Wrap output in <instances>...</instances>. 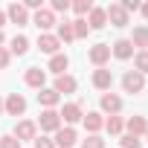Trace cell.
Segmentation results:
<instances>
[{"label": "cell", "mask_w": 148, "mask_h": 148, "mask_svg": "<svg viewBox=\"0 0 148 148\" xmlns=\"http://www.w3.org/2000/svg\"><path fill=\"white\" fill-rule=\"evenodd\" d=\"M122 87H125V93H142L145 90V76L136 73V70H128L122 76Z\"/></svg>", "instance_id": "1"}, {"label": "cell", "mask_w": 148, "mask_h": 148, "mask_svg": "<svg viewBox=\"0 0 148 148\" xmlns=\"http://www.w3.org/2000/svg\"><path fill=\"white\" fill-rule=\"evenodd\" d=\"M3 110H6L9 116H21V113L26 110V99H23L21 93H9V99L3 102Z\"/></svg>", "instance_id": "2"}, {"label": "cell", "mask_w": 148, "mask_h": 148, "mask_svg": "<svg viewBox=\"0 0 148 148\" xmlns=\"http://www.w3.org/2000/svg\"><path fill=\"white\" fill-rule=\"evenodd\" d=\"M58 116L67 122V128H70V125H76L79 119H84V113H82V105H79V102H70V105H64Z\"/></svg>", "instance_id": "3"}, {"label": "cell", "mask_w": 148, "mask_h": 148, "mask_svg": "<svg viewBox=\"0 0 148 148\" xmlns=\"http://www.w3.org/2000/svg\"><path fill=\"white\" fill-rule=\"evenodd\" d=\"M23 82H26L29 87H35V90H44V84H47V70H41V67H29L26 76H23Z\"/></svg>", "instance_id": "4"}, {"label": "cell", "mask_w": 148, "mask_h": 148, "mask_svg": "<svg viewBox=\"0 0 148 148\" xmlns=\"http://www.w3.org/2000/svg\"><path fill=\"white\" fill-rule=\"evenodd\" d=\"M76 139H79V134H76V128H58L55 131V145L58 148H73V145H76Z\"/></svg>", "instance_id": "5"}, {"label": "cell", "mask_w": 148, "mask_h": 148, "mask_svg": "<svg viewBox=\"0 0 148 148\" xmlns=\"http://www.w3.org/2000/svg\"><path fill=\"white\" fill-rule=\"evenodd\" d=\"M105 15H108V21H110L113 26H119V29H122V26H128V12H125L119 3H110V6L105 9Z\"/></svg>", "instance_id": "6"}, {"label": "cell", "mask_w": 148, "mask_h": 148, "mask_svg": "<svg viewBox=\"0 0 148 148\" xmlns=\"http://www.w3.org/2000/svg\"><path fill=\"white\" fill-rule=\"evenodd\" d=\"M87 58H90L96 67H105V64L110 61V47H108V44H96V47H90Z\"/></svg>", "instance_id": "7"}, {"label": "cell", "mask_w": 148, "mask_h": 148, "mask_svg": "<svg viewBox=\"0 0 148 148\" xmlns=\"http://www.w3.org/2000/svg\"><path fill=\"white\" fill-rule=\"evenodd\" d=\"M38 125H41V131L55 134V131L61 128V116H58V110H44V113H41V119H38Z\"/></svg>", "instance_id": "8"}, {"label": "cell", "mask_w": 148, "mask_h": 148, "mask_svg": "<svg viewBox=\"0 0 148 148\" xmlns=\"http://www.w3.org/2000/svg\"><path fill=\"white\" fill-rule=\"evenodd\" d=\"M35 134H38V125L29 122V119H23V122L15 125V134H12V136H15L18 142H23V139H35Z\"/></svg>", "instance_id": "9"}, {"label": "cell", "mask_w": 148, "mask_h": 148, "mask_svg": "<svg viewBox=\"0 0 148 148\" xmlns=\"http://www.w3.org/2000/svg\"><path fill=\"white\" fill-rule=\"evenodd\" d=\"M32 23H35L41 32L52 29V26H55V15H52V9H38V12H35V18H32Z\"/></svg>", "instance_id": "10"}, {"label": "cell", "mask_w": 148, "mask_h": 148, "mask_svg": "<svg viewBox=\"0 0 148 148\" xmlns=\"http://www.w3.org/2000/svg\"><path fill=\"white\" fill-rule=\"evenodd\" d=\"M58 47H61V41H58L55 35H49V32H41V35H38V49H41V52L55 55V52H58Z\"/></svg>", "instance_id": "11"}, {"label": "cell", "mask_w": 148, "mask_h": 148, "mask_svg": "<svg viewBox=\"0 0 148 148\" xmlns=\"http://www.w3.org/2000/svg\"><path fill=\"white\" fill-rule=\"evenodd\" d=\"M6 18H9L12 23H18V26H26V23H29V15H26L23 3H12V6L6 9Z\"/></svg>", "instance_id": "12"}, {"label": "cell", "mask_w": 148, "mask_h": 148, "mask_svg": "<svg viewBox=\"0 0 148 148\" xmlns=\"http://www.w3.org/2000/svg\"><path fill=\"white\" fill-rule=\"evenodd\" d=\"M110 55H116L119 61H128V58L134 55V44H131L128 38H119V41L110 47Z\"/></svg>", "instance_id": "13"}, {"label": "cell", "mask_w": 148, "mask_h": 148, "mask_svg": "<svg viewBox=\"0 0 148 148\" xmlns=\"http://www.w3.org/2000/svg\"><path fill=\"white\" fill-rule=\"evenodd\" d=\"M110 84H113V73L105 70V67H99V70L93 73V87H96V90H110Z\"/></svg>", "instance_id": "14"}, {"label": "cell", "mask_w": 148, "mask_h": 148, "mask_svg": "<svg viewBox=\"0 0 148 148\" xmlns=\"http://www.w3.org/2000/svg\"><path fill=\"white\" fill-rule=\"evenodd\" d=\"M76 87H79V82L64 73V76H55V87H52V90L61 96V93H76Z\"/></svg>", "instance_id": "15"}, {"label": "cell", "mask_w": 148, "mask_h": 148, "mask_svg": "<svg viewBox=\"0 0 148 148\" xmlns=\"http://www.w3.org/2000/svg\"><path fill=\"white\" fill-rule=\"evenodd\" d=\"M99 105H102V110H105V113H110V116H116V113L122 110V99H119L116 93H105Z\"/></svg>", "instance_id": "16"}, {"label": "cell", "mask_w": 148, "mask_h": 148, "mask_svg": "<svg viewBox=\"0 0 148 148\" xmlns=\"http://www.w3.org/2000/svg\"><path fill=\"white\" fill-rule=\"evenodd\" d=\"M125 128H128L131 136H142V134L148 131V119H145V116H131V119L125 122Z\"/></svg>", "instance_id": "17"}, {"label": "cell", "mask_w": 148, "mask_h": 148, "mask_svg": "<svg viewBox=\"0 0 148 148\" xmlns=\"http://www.w3.org/2000/svg\"><path fill=\"white\" fill-rule=\"evenodd\" d=\"M58 99H61V96H58L52 87H44V90H38V102H41L47 110H52V108L58 105Z\"/></svg>", "instance_id": "18"}, {"label": "cell", "mask_w": 148, "mask_h": 148, "mask_svg": "<svg viewBox=\"0 0 148 148\" xmlns=\"http://www.w3.org/2000/svg\"><path fill=\"white\" fill-rule=\"evenodd\" d=\"M70 67V58L64 55V52H55L52 58H49V70L55 73V76H64V70Z\"/></svg>", "instance_id": "19"}, {"label": "cell", "mask_w": 148, "mask_h": 148, "mask_svg": "<svg viewBox=\"0 0 148 148\" xmlns=\"http://www.w3.org/2000/svg\"><path fill=\"white\" fill-rule=\"evenodd\" d=\"M105 23H108V15H105V9L93 6V9H90V21H87V26H90V29H102Z\"/></svg>", "instance_id": "20"}, {"label": "cell", "mask_w": 148, "mask_h": 148, "mask_svg": "<svg viewBox=\"0 0 148 148\" xmlns=\"http://www.w3.org/2000/svg\"><path fill=\"white\" fill-rule=\"evenodd\" d=\"M26 49H29V38L26 35H15L12 47H9V55H26Z\"/></svg>", "instance_id": "21"}, {"label": "cell", "mask_w": 148, "mask_h": 148, "mask_svg": "<svg viewBox=\"0 0 148 148\" xmlns=\"http://www.w3.org/2000/svg\"><path fill=\"white\" fill-rule=\"evenodd\" d=\"M82 122H84V128H87L90 134H96V131H102V128H105V119H102V113H87Z\"/></svg>", "instance_id": "22"}, {"label": "cell", "mask_w": 148, "mask_h": 148, "mask_svg": "<svg viewBox=\"0 0 148 148\" xmlns=\"http://www.w3.org/2000/svg\"><path fill=\"white\" fill-rule=\"evenodd\" d=\"M131 44H134V47H148V29H145V26H136Z\"/></svg>", "instance_id": "23"}, {"label": "cell", "mask_w": 148, "mask_h": 148, "mask_svg": "<svg viewBox=\"0 0 148 148\" xmlns=\"http://www.w3.org/2000/svg\"><path fill=\"white\" fill-rule=\"evenodd\" d=\"M87 32H90V26H87L84 18H76V21H73V35H76V38H87Z\"/></svg>", "instance_id": "24"}, {"label": "cell", "mask_w": 148, "mask_h": 148, "mask_svg": "<svg viewBox=\"0 0 148 148\" xmlns=\"http://www.w3.org/2000/svg\"><path fill=\"white\" fill-rule=\"evenodd\" d=\"M58 41H76V35H73V23H58V35H55Z\"/></svg>", "instance_id": "25"}, {"label": "cell", "mask_w": 148, "mask_h": 148, "mask_svg": "<svg viewBox=\"0 0 148 148\" xmlns=\"http://www.w3.org/2000/svg\"><path fill=\"white\" fill-rule=\"evenodd\" d=\"M134 64H136V73H148V49H142V52H136L134 55Z\"/></svg>", "instance_id": "26"}, {"label": "cell", "mask_w": 148, "mask_h": 148, "mask_svg": "<svg viewBox=\"0 0 148 148\" xmlns=\"http://www.w3.org/2000/svg\"><path fill=\"white\" fill-rule=\"evenodd\" d=\"M105 128H108V131H110V134L116 136V134H122V128H125V122H122L119 116H108V119H105Z\"/></svg>", "instance_id": "27"}, {"label": "cell", "mask_w": 148, "mask_h": 148, "mask_svg": "<svg viewBox=\"0 0 148 148\" xmlns=\"http://www.w3.org/2000/svg\"><path fill=\"white\" fill-rule=\"evenodd\" d=\"M73 9H76L79 18H84V15H90V9H93V0H76V3H73Z\"/></svg>", "instance_id": "28"}, {"label": "cell", "mask_w": 148, "mask_h": 148, "mask_svg": "<svg viewBox=\"0 0 148 148\" xmlns=\"http://www.w3.org/2000/svg\"><path fill=\"white\" fill-rule=\"evenodd\" d=\"M82 148H105V139H102L99 134H90V136L82 142Z\"/></svg>", "instance_id": "29"}, {"label": "cell", "mask_w": 148, "mask_h": 148, "mask_svg": "<svg viewBox=\"0 0 148 148\" xmlns=\"http://www.w3.org/2000/svg\"><path fill=\"white\" fill-rule=\"evenodd\" d=\"M119 145H122V148H139V145H142V139H139V136H131V134H125V136L119 139Z\"/></svg>", "instance_id": "30"}, {"label": "cell", "mask_w": 148, "mask_h": 148, "mask_svg": "<svg viewBox=\"0 0 148 148\" xmlns=\"http://www.w3.org/2000/svg\"><path fill=\"white\" fill-rule=\"evenodd\" d=\"M0 148H21V142L12 134H6V136H0Z\"/></svg>", "instance_id": "31"}, {"label": "cell", "mask_w": 148, "mask_h": 148, "mask_svg": "<svg viewBox=\"0 0 148 148\" xmlns=\"http://www.w3.org/2000/svg\"><path fill=\"white\" fill-rule=\"evenodd\" d=\"M70 9V0H52V15L55 12H67Z\"/></svg>", "instance_id": "32"}, {"label": "cell", "mask_w": 148, "mask_h": 148, "mask_svg": "<svg viewBox=\"0 0 148 148\" xmlns=\"http://www.w3.org/2000/svg\"><path fill=\"white\" fill-rule=\"evenodd\" d=\"M35 148H55V142L47 136H35Z\"/></svg>", "instance_id": "33"}, {"label": "cell", "mask_w": 148, "mask_h": 148, "mask_svg": "<svg viewBox=\"0 0 148 148\" xmlns=\"http://www.w3.org/2000/svg\"><path fill=\"white\" fill-rule=\"evenodd\" d=\"M9 61H12L9 49H3V47H0V70H6V67H9Z\"/></svg>", "instance_id": "34"}, {"label": "cell", "mask_w": 148, "mask_h": 148, "mask_svg": "<svg viewBox=\"0 0 148 148\" xmlns=\"http://www.w3.org/2000/svg\"><path fill=\"white\" fill-rule=\"evenodd\" d=\"M119 6H122L125 12H136V9H139V3H136V0H122Z\"/></svg>", "instance_id": "35"}, {"label": "cell", "mask_w": 148, "mask_h": 148, "mask_svg": "<svg viewBox=\"0 0 148 148\" xmlns=\"http://www.w3.org/2000/svg\"><path fill=\"white\" fill-rule=\"evenodd\" d=\"M139 9H142V15H145V18H148V3H142V6H139Z\"/></svg>", "instance_id": "36"}, {"label": "cell", "mask_w": 148, "mask_h": 148, "mask_svg": "<svg viewBox=\"0 0 148 148\" xmlns=\"http://www.w3.org/2000/svg\"><path fill=\"white\" fill-rule=\"evenodd\" d=\"M6 23V12H0V26H3Z\"/></svg>", "instance_id": "37"}, {"label": "cell", "mask_w": 148, "mask_h": 148, "mask_svg": "<svg viewBox=\"0 0 148 148\" xmlns=\"http://www.w3.org/2000/svg\"><path fill=\"white\" fill-rule=\"evenodd\" d=\"M3 41H6V38H3V32H0V47H3Z\"/></svg>", "instance_id": "38"}, {"label": "cell", "mask_w": 148, "mask_h": 148, "mask_svg": "<svg viewBox=\"0 0 148 148\" xmlns=\"http://www.w3.org/2000/svg\"><path fill=\"white\" fill-rule=\"evenodd\" d=\"M0 113H3V99H0Z\"/></svg>", "instance_id": "39"}, {"label": "cell", "mask_w": 148, "mask_h": 148, "mask_svg": "<svg viewBox=\"0 0 148 148\" xmlns=\"http://www.w3.org/2000/svg\"><path fill=\"white\" fill-rule=\"evenodd\" d=\"M145 136H148V131H145Z\"/></svg>", "instance_id": "40"}]
</instances>
